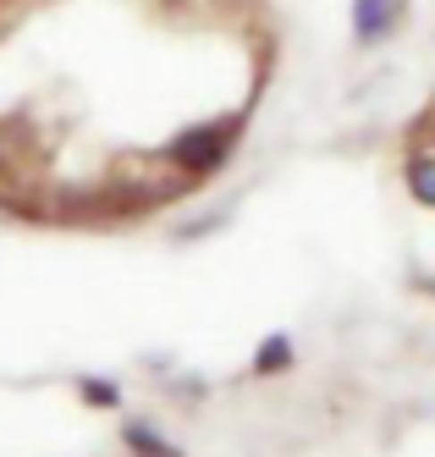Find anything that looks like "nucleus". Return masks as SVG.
<instances>
[{"label": "nucleus", "instance_id": "1", "mask_svg": "<svg viewBox=\"0 0 435 457\" xmlns=\"http://www.w3.org/2000/svg\"><path fill=\"white\" fill-rule=\"evenodd\" d=\"M276 67L271 0H0V215L121 232L238 154Z\"/></svg>", "mask_w": 435, "mask_h": 457}, {"label": "nucleus", "instance_id": "2", "mask_svg": "<svg viewBox=\"0 0 435 457\" xmlns=\"http://www.w3.org/2000/svg\"><path fill=\"white\" fill-rule=\"evenodd\" d=\"M408 0H358V34L364 39H381V34H391V22H397V12H403Z\"/></svg>", "mask_w": 435, "mask_h": 457}, {"label": "nucleus", "instance_id": "3", "mask_svg": "<svg viewBox=\"0 0 435 457\" xmlns=\"http://www.w3.org/2000/svg\"><path fill=\"white\" fill-rule=\"evenodd\" d=\"M408 182H414V199H424L435 210V149L414 154V166H408Z\"/></svg>", "mask_w": 435, "mask_h": 457}, {"label": "nucleus", "instance_id": "4", "mask_svg": "<svg viewBox=\"0 0 435 457\" xmlns=\"http://www.w3.org/2000/svg\"><path fill=\"white\" fill-rule=\"evenodd\" d=\"M430 149H435V138H430Z\"/></svg>", "mask_w": 435, "mask_h": 457}]
</instances>
